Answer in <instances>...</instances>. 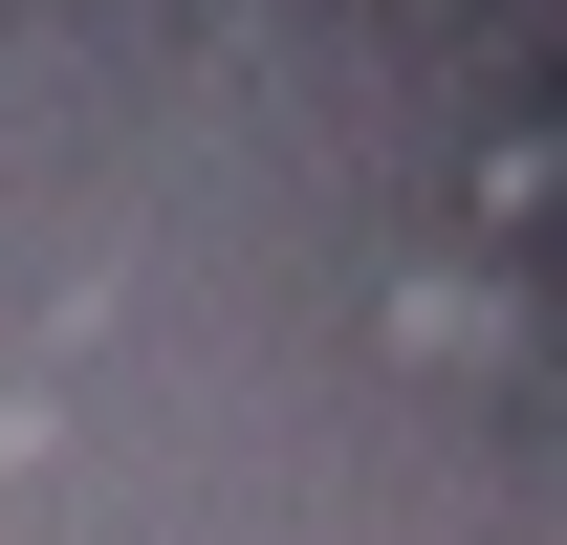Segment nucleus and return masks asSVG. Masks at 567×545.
<instances>
[]
</instances>
